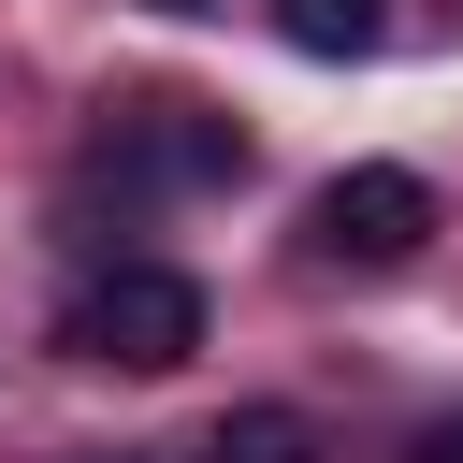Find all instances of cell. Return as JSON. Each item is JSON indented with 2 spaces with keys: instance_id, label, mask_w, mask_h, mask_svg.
I'll list each match as a JSON object with an SVG mask.
<instances>
[{
  "instance_id": "6",
  "label": "cell",
  "mask_w": 463,
  "mask_h": 463,
  "mask_svg": "<svg viewBox=\"0 0 463 463\" xmlns=\"http://www.w3.org/2000/svg\"><path fill=\"white\" fill-rule=\"evenodd\" d=\"M405 463H463V420H434V434H420V449H405Z\"/></svg>"
},
{
  "instance_id": "2",
  "label": "cell",
  "mask_w": 463,
  "mask_h": 463,
  "mask_svg": "<svg viewBox=\"0 0 463 463\" xmlns=\"http://www.w3.org/2000/svg\"><path fill=\"white\" fill-rule=\"evenodd\" d=\"M72 347L116 362V376H174V362L203 347V275H174V260H116V275L72 304Z\"/></svg>"
},
{
  "instance_id": "4",
  "label": "cell",
  "mask_w": 463,
  "mask_h": 463,
  "mask_svg": "<svg viewBox=\"0 0 463 463\" xmlns=\"http://www.w3.org/2000/svg\"><path fill=\"white\" fill-rule=\"evenodd\" d=\"M203 463H318V434H304V420H289V405H232V420H217V449H203Z\"/></svg>"
},
{
  "instance_id": "5",
  "label": "cell",
  "mask_w": 463,
  "mask_h": 463,
  "mask_svg": "<svg viewBox=\"0 0 463 463\" xmlns=\"http://www.w3.org/2000/svg\"><path fill=\"white\" fill-rule=\"evenodd\" d=\"M275 29H289L304 58H362V43H376V0H275Z\"/></svg>"
},
{
  "instance_id": "3",
  "label": "cell",
  "mask_w": 463,
  "mask_h": 463,
  "mask_svg": "<svg viewBox=\"0 0 463 463\" xmlns=\"http://www.w3.org/2000/svg\"><path fill=\"white\" fill-rule=\"evenodd\" d=\"M116 159L130 174H174V188H217V174H246V130L203 116V101H130L116 116Z\"/></svg>"
},
{
  "instance_id": "1",
  "label": "cell",
  "mask_w": 463,
  "mask_h": 463,
  "mask_svg": "<svg viewBox=\"0 0 463 463\" xmlns=\"http://www.w3.org/2000/svg\"><path fill=\"white\" fill-rule=\"evenodd\" d=\"M304 246H318L333 275H405V260L434 246V188H420L405 159H347V174L304 203Z\"/></svg>"
},
{
  "instance_id": "7",
  "label": "cell",
  "mask_w": 463,
  "mask_h": 463,
  "mask_svg": "<svg viewBox=\"0 0 463 463\" xmlns=\"http://www.w3.org/2000/svg\"><path fill=\"white\" fill-rule=\"evenodd\" d=\"M87 463H116V449H87Z\"/></svg>"
}]
</instances>
